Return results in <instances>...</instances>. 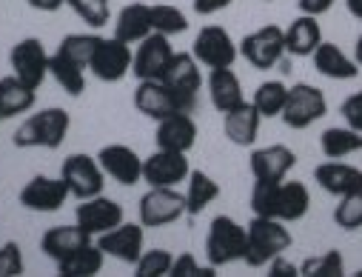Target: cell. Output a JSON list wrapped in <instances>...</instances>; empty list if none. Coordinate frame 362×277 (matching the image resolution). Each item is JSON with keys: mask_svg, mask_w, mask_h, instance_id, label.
Returning <instances> with one entry per match:
<instances>
[{"mask_svg": "<svg viewBox=\"0 0 362 277\" xmlns=\"http://www.w3.org/2000/svg\"><path fill=\"white\" fill-rule=\"evenodd\" d=\"M308 206H311V195L305 183L300 180H280V183L257 180L251 189V209L259 217H277L283 223H294L308 215Z\"/></svg>", "mask_w": 362, "mask_h": 277, "instance_id": "cell-1", "label": "cell"}, {"mask_svg": "<svg viewBox=\"0 0 362 277\" xmlns=\"http://www.w3.org/2000/svg\"><path fill=\"white\" fill-rule=\"evenodd\" d=\"M71 129V118L60 106H49L37 115H29L15 129V146L18 149H60L66 135Z\"/></svg>", "mask_w": 362, "mask_h": 277, "instance_id": "cell-2", "label": "cell"}, {"mask_svg": "<svg viewBox=\"0 0 362 277\" xmlns=\"http://www.w3.org/2000/svg\"><path fill=\"white\" fill-rule=\"evenodd\" d=\"M288 246H291V232L286 229L283 220L254 215V220L245 226V257L243 260L251 268H262L277 254H283Z\"/></svg>", "mask_w": 362, "mask_h": 277, "instance_id": "cell-3", "label": "cell"}, {"mask_svg": "<svg viewBox=\"0 0 362 277\" xmlns=\"http://www.w3.org/2000/svg\"><path fill=\"white\" fill-rule=\"evenodd\" d=\"M206 257L214 268L243 260L245 257V226H240L228 215L214 217L209 226V237H206Z\"/></svg>", "mask_w": 362, "mask_h": 277, "instance_id": "cell-4", "label": "cell"}, {"mask_svg": "<svg viewBox=\"0 0 362 277\" xmlns=\"http://www.w3.org/2000/svg\"><path fill=\"white\" fill-rule=\"evenodd\" d=\"M60 177L66 180L69 195H74L77 200H88L95 195H103V186H106V171L100 169L98 157L83 154V152H74L63 160Z\"/></svg>", "mask_w": 362, "mask_h": 277, "instance_id": "cell-5", "label": "cell"}, {"mask_svg": "<svg viewBox=\"0 0 362 277\" xmlns=\"http://www.w3.org/2000/svg\"><path fill=\"white\" fill-rule=\"evenodd\" d=\"M325 115H328V101L317 86H311V83L288 86V98H286V106L280 115L288 129H308Z\"/></svg>", "mask_w": 362, "mask_h": 277, "instance_id": "cell-6", "label": "cell"}, {"mask_svg": "<svg viewBox=\"0 0 362 277\" xmlns=\"http://www.w3.org/2000/svg\"><path fill=\"white\" fill-rule=\"evenodd\" d=\"M174 95L177 101L183 103L186 112H194L197 106V91L203 86V72H200V63L194 60V55L189 52H174V57L168 60L163 77H160Z\"/></svg>", "mask_w": 362, "mask_h": 277, "instance_id": "cell-7", "label": "cell"}, {"mask_svg": "<svg viewBox=\"0 0 362 277\" xmlns=\"http://www.w3.org/2000/svg\"><path fill=\"white\" fill-rule=\"evenodd\" d=\"M240 55L259 72L265 69H274L283 55H286V32L274 23H268V26H259L257 32L245 35L243 43H240Z\"/></svg>", "mask_w": 362, "mask_h": 277, "instance_id": "cell-8", "label": "cell"}, {"mask_svg": "<svg viewBox=\"0 0 362 277\" xmlns=\"http://www.w3.org/2000/svg\"><path fill=\"white\" fill-rule=\"evenodd\" d=\"M186 215V195H180L171 186H148L140 198V223L148 229H160L177 223Z\"/></svg>", "mask_w": 362, "mask_h": 277, "instance_id": "cell-9", "label": "cell"}, {"mask_svg": "<svg viewBox=\"0 0 362 277\" xmlns=\"http://www.w3.org/2000/svg\"><path fill=\"white\" fill-rule=\"evenodd\" d=\"M132 46L123 43L120 38H100L92 57H88V69H92V74L103 83H120L129 72H132Z\"/></svg>", "mask_w": 362, "mask_h": 277, "instance_id": "cell-10", "label": "cell"}, {"mask_svg": "<svg viewBox=\"0 0 362 277\" xmlns=\"http://www.w3.org/2000/svg\"><path fill=\"white\" fill-rule=\"evenodd\" d=\"M192 55L206 69H228L234 66L240 46L231 40V35L223 26H203L192 43Z\"/></svg>", "mask_w": 362, "mask_h": 277, "instance_id": "cell-11", "label": "cell"}, {"mask_svg": "<svg viewBox=\"0 0 362 277\" xmlns=\"http://www.w3.org/2000/svg\"><path fill=\"white\" fill-rule=\"evenodd\" d=\"M192 174L189 157L186 152H168V149H157L151 157L143 160V180L148 186H180L186 183Z\"/></svg>", "mask_w": 362, "mask_h": 277, "instance_id": "cell-12", "label": "cell"}, {"mask_svg": "<svg viewBox=\"0 0 362 277\" xmlns=\"http://www.w3.org/2000/svg\"><path fill=\"white\" fill-rule=\"evenodd\" d=\"M171 57H174V49L168 43V38L160 32H151L148 38L140 40V46L132 57V74L137 80H160Z\"/></svg>", "mask_w": 362, "mask_h": 277, "instance_id": "cell-13", "label": "cell"}, {"mask_svg": "<svg viewBox=\"0 0 362 277\" xmlns=\"http://www.w3.org/2000/svg\"><path fill=\"white\" fill-rule=\"evenodd\" d=\"M66 198H69L66 180L49 174H35L21 189V206L29 212H57L63 209Z\"/></svg>", "mask_w": 362, "mask_h": 277, "instance_id": "cell-14", "label": "cell"}, {"mask_svg": "<svg viewBox=\"0 0 362 277\" xmlns=\"http://www.w3.org/2000/svg\"><path fill=\"white\" fill-rule=\"evenodd\" d=\"M126 220V212L117 200H109L103 195H95L88 200H80L77 212H74V223L83 226L88 234H103L115 226H120Z\"/></svg>", "mask_w": 362, "mask_h": 277, "instance_id": "cell-15", "label": "cell"}, {"mask_svg": "<svg viewBox=\"0 0 362 277\" xmlns=\"http://www.w3.org/2000/svg\"><path fill=\"white\" fill-rule=\"evenodd\" d=\"M49 57L43 43L37 38H23L21 43H15L9 60H12V69H15V77H21L26 86L32 89H40V83L46 80V72H49Z\"/></svg>", "mask_w": 362, "mask_h": 277, "instance_id": "cell-16", "label": "cell"}, {"mask_svg": "<svg viewBox=\"0 0 362 277\" xmlns=\"http://www.w3.org/2000/svg\"><path fill=\"white\" fill-rule=\"evenodd\" d=\"M134 106L140 115H146L151 120H163L174 112H186L183 103L177 101V95L163 80H140L137 91H134Z\"/></svg>", "mask_w": 362, "mask_h": 277, "instance_id": "cell-17", "label": "cell"}, {"mask_svg": "<svg viewBox=\"0 0 362 277\" xmlns=\"http://www.w3.org/2000/svg\"><path fill=\"white\" fill-rule=\"evenodd\" d=\"M98 163L100 169L115 180L120 186H134V183L143 180V160L137 157L134 149L123 146V143H112V146H103L98 152Z\"/></svg>", "mask_w": 362, "mask_h": 277, "instance_id": "cell-18", "label": "cell"}, {"mask_svg": "<svg viewBox=\"0 0 362 277\" xmlns=\"http://www.w3.org/2000/svg\"><path fill=\"white\" fill-rule=\"evenodd\" d=\"M143 223L137 226V223H120V226H115V229H109V232H103V234H98V246L106 251V254H112V257H117L120 263H126V266H134L137 260H140V254H143Z\"/></svg>", "mask_w": 362, "mask_h": 277, "instance_id": "cell-19", "label": "cell"}, {"mask_svg": "<svg viewBox=\"0 0 362 277\" xmlns=\"http://www.w3.org/2000/svg\"><path fill=\"white\" fill-rule=\"evenodd\" d=\"M297 166V154L283 146H265V149H254L251 152V174L254 180H268V183H280L288 177V171Z\"/></svg>", "mask_w": 362, "mask_h": 277, "instance_id": "cell-20", "label": "cell"}, {"mask_svg": "<svg viewBox=\"0 0 362 277\" xmlns=\"http://www.w3.org/2000/svg\"><path fill=\"white\" fill-rule=\"evenodd\" d=\"M154 143L157 149H168V152H189L197 143V123L192 120V112H174L157 120Z\"/></svg>", "mask_w": 362, "mask_h": 277, "instance_id": "cell-21", "label": "cell"}, {"mask_svg": "<svg viewBox=\"0 0 362 277\" xmlns=\"http://www.w3.org/2000/svg\"><path fill=\"white\" fill-rule=\"evenodd\" d=\"M314 180L328 195L342 198V195L362 189V169L348 166V163H320L314 169Z\"/></svg>", "mask_w": 362, "mask_h": 277, "instance_id": "cell-22", "label": "cell"}, {"mask_svg": "<svg viewBox=\"0 0 362 277\" xmlns=\"http://www.w3.org/2000/svg\"><path fill=\"white\" fill-rule=\"evenodd\" d=\"M259 120H262V115L257 112V106L243 101L240 106L226 112V123H223L226 137L234 146H251L257 140V135H259Z\"/></svg>", "mask_w": 362, "mask_h": 277, "instance_id": "cell-23", "label": "cell"}, {"mask_svg": "<svg viewBox=\"0 0 362 277\" xmlns=\"http://www.w3.org/2000/svg\"><path fill=\"white\" fill-rule=\"evenodd\" d=\"M86 243H92V234H88L83 226H77V223L74 226H52L40 237V251L57 263V260L69 257L74 249H80Z\"/></svg>", "mask_w": 362, "mask_h": 277, "instance_id": "cell-24", "label": "cell"}, {"mask_svg": "<svg viewBox=\"0 0 362 277\" xmlns=\"http://www.w3.org/2000/svg\"><path fill=\"white\" fill-rule=\"evenodd\" d=\"M35 101H37V89L26 86L15 74L0 77V118H4V120L32 112Z\"/></svg>", "mask_w": 362, "mask_h": 277, "instance_id": "cell-25", "label": "cell"}, {"mask_svg": "<svg viewBox=\"0 0 362 277\" xmlns=\"http://www.w3.org/2000/svg\"><path fill=\"white\" fill-rule=\"evenodd\" d=\"M209 98H211V106L217 112H223V115L245 101L243 98V83L231 72V66L228 69H211L209 72Z\"/></svg>", "mask_w": 362, "mask_h": 277, "instance_id": "cell-26", "label": "cell"}, {"mask_svg": "<svg viewBox=\"0 0 362 277\" xmlns=\"http://www.w3.org/2000/svg\"><path fill=\"white\" fill-rule=\"evenodd\" d=\"M154 32L151 26V6L146 4H129L126 9H120L117 23H115V38H120L123 43H140L143 38H148Z\"/></svg>", "mask_w": 362, "mask_h": 277, "instance_id": "cell-27", "label": "cell"}, {"mask_svg": "<svg viewBox=\"0 0 362 277\" xmlns=\"http://www.w3.org/2000/svg\"><path fill=\"white\" fill-rule=\"evenodd\" d=\"M320 43H322V29L311 15H300L286 29V52L294 57H311Z\"/></svg>", "mask_w": 362, "mask_h": 277, "instance_id": "cell-28", "label": "cell"}, {"mask_svg": "<svg viewBox=\"0 0 362 277\" xmlns=\"http://www.w3.org/2000/svg\"><path fill=\"white\" fill-rule=\"evenodd\" d=\"M311 57H314L317 72L325 74V77H331V80H354V77L359 74L356 60H351L337 43H325V40H322Z\"/></svg>", "mask_w": 362, "mask_h": 277, "instance_id": "cell-29", "label": "cell"}, {"mask_svg": "<svg viewBox=\"0 0 362 277\" xmlns=\"http://www.w3.org/2000/svg\"><path fill=\"white\" fill-rule=\"evenodd\" d=\"M103 257L106 251L98 243H86L74 249L69 257L57 260V274L60 277H95L103 268Z\"/></svg>", "mask_w": 362, "mask_h": 277, "instance_id": "cell-30", "label": "cell"}, {"mask_svg": "<svg viewBox=\"0 0 362 277\" xmlns=\"http://www.w3.org/2000/svg\"><path fill=\"white\" fill-rule=\"evenodd\" d=\"M220 198V183L214 177H209L200 169H192L189 174V189H186V215L197 217L200 212H206V206H211Z\"/></svg>", "mask_w": 362, "mask_h": 277, "instance_id": "cell-31", "label": "cell"}, {"mask_svg": "<svg viewBox=\"0 0 362 277\" xmlns=\"http://www.w3.org/2000/svg\"><path fill=\"white\" fill-rule=\"evenodd\" d=\"M320 149L325 157L339 160L348 154H356L362 149V132L351 129V126H331L320 135Z\"/></svg>", "mask_w": 362, "mask_h": 277, "instance_id": "cell-32", "label": "cell"}, {"mask_svg": "<svg viewBox=\"0 0 362 277\" xmlns=\"http://www.w3.org/2000/svg\"><path fill=\"white\" fill-rule=\"evenodd\" d=\"M49 72H52V77L63 86V91L66 95H71V98H80L83 95V89H86V69L83 66H77V63H71L69 57H63V55H52L49 57Z\"/></svg>", "mask_w": 362, "mask_h": 277, "instance_id": "cell-33", "label": "cell"}, {"mask_svg": "<svg viewBox=\"0 0 362 277\" xmlns=\"http://www.w3.org/2000/svg\"><path fill=\"white\" fill-rule=\"evenodd\" d=\"M286 98H288V86L283 80H265L257 86L251 103L257 106V112L262 118H277V115H283Z\"/></svg>", "mask_w": 362, "mask_h": 277, "instance_id": "cell-34", "label": "cell"}, {"mask_svg": "<svg viewBox=\"0 0 362 277\" xmlns=\"http://www.w3.org/2000/svg\"><path fill=\"white\" fill-rule=\"evenodd\" d=\"M151 26L154 32L171 38V35H183L189 29V18L183 15V9H177L171 4H157L151 6Z\"/></svg>", "mask_w": 362, "mask_h": 277, "instance_id": "cell-35", "label": "cell"}, {"mask_svg": "<svg viewBox=\"0 0 362 277\" xmlns=\"http://www.w3.org/2000/svg\"><path fill=\"white\" fill-rule=\"evenodd\" d=\"M98 40H100V35H66L60 40V46H57V55H63L71 63L88 69V57H92Z\"/></svg>", "mask_w": 362, "mask_h": 277, "instance_id": "cell-36", "label": "cell"}, {"mask_svg": "<svg viewBox=\"0 0 362 277\" xmlns=\"http://www.w3.org/2000/svg\"><path fill=\"white\" fill-rule=\"evenodd\" d=\"M303 277H342L345 274V260L337 249H328L322 257H308L300 266Z\"/></svg>", "mask_w": 362, "mask_h": 277, "instance_id": "cell-37", "label": "cell"}, {"mask_svg": "<svg viewBox=\"0 0 362 277\" xmlns=\"http://www.w3.org/2000/svg\"><path fill=\"white\" fill-rule=\"evenodd\" d=\"M334 223L345 232L362 229V189L339 198V206L334 209Z\"/></svg>", "mask_w": 362, "mask_h": 277, "instance_id": "cell-38", "label": "cell"}, {"mask_svg": "<svg viewBox=\"0 0 362 277\" xmlns=\"http://www.w3.org/2000/svg\"><path fill=\"white\" fill-rule=\"evenodd\" d=\"M66 4L83 18L92 29H103L112 21V4L109 0H66Z\"/></svg>", "mask_w": 362, "mask_h": 277, "instance_id": "cell-39", "label": "cell"}, {"mask_svg": "<svg viewBox=\"0 0 362 277\" xmlns=\"http://www.w3.org/2000/svg\"><path fill=\"white\" fill-rule=\"evenodd\" d=\"M171 263H174L171 251H165V249H148L146 251L143 249L140 260L134 263V274L137 277H168Z\"/></svg>", "mask_w": 362, "mask_h": 277, "instance_id": "cell-40", "label": "cell"}, {"mask_svg": "<svg viewBox=\"0 0 362 277\" xmlns=\"http://www.w3.org/2000/svg\"><path fill=\"white\" fill-rule=\"evenodd\" d=\"M168 277H214V266H211V263H209V266H200L194 254L183 251L180 257H174Z\"/></svg>", "mask_w": 362, "mask_h": 277, "instance_id": "cell-41", "label": "cell"}, {"mask_svg": "<svg viewBox=\"0 0 362 277\" xmlns=\"http://www.w3.org/2000/svg\"><path fill=\"white\" fill-rule=\"evenodd\" d=\"M23 251L15 240H6L0 246V277H21L23 274Z\"/></svg>", "mask_w": 362, "mask_h": 277, "instance_id": "cell-42", "label": "cell"}, {"mask_svg": "<svg viewBox=\"0 0 362 277\" xmlns=\"http://www.w3.org/2000/svg\"><path fill=\"white\" fill-rule=\"evenodd\" d=\"M342 118L351 129L362 132V91H354L351 98L342 101Z\"/></svg>", "mask_w": 362, "mask_h": 277, "instance_id": "cell-43", "label": "cell"}, {"mask_svg": "<svg viewBox=\"0 0 362 277\" xmlns=\"http://www.w3.org/2000/svg\"><path fill=\"white\" fill-rule=\"evenodd\" d=\"M268 274L271 277H300V268L291 260H286L283 254H277L274 260L268 263Z\"/></svg>", "mask_w": 362, "mask_h": 277, "instance_id": "cell-44", "label": "cell"}, {"mask_svg": "<svg viewBox=\"0 0 362 277\" xmlns=\"http://www.w3.org/2000/svg\"><path fill=\"white\" fill-rule=\"evenodd\" d=\"M234 4V0H192V6H194V12L197 15H217V12H223V9H228Z\"/></svg>", "mask_w": 362, "mask_h": 277, "instance_id": "cell-45", "label": "cell"}, {"mask_svg": "<svg viewBox=\"0 0 362 277\" xmlns=\"http://www.w3.org/2000/svg\"><path fill=\"white\" fill-rule=\"evenodd\" d=\"M303 15H311V18H320L325 12H331V6L337 4V0H297Z\"/></svg>", "mask_w": 362, "mask_h": 277, "instance_id": "cell-46", "label": "cell"}, {"mask_svg": "<svg viewBox=\"0 0 362 277\" xmlns=\"http://www.w3.org/2000/svg\"><path fill=\"white\" fill-rule=\"evenodd\" d=\"M26 4L37 12H57V9L66 6V0H26Z\"/></svg>", "mask_w": 362, "mask_h": 277, "instance_id": "cell-47", "label": "cell"}, {"mask_svg": "<svg viewBox=\"0 0 362 277\" xmlns=\"http://www.w3.org/2000/svg\"><path fill=\"white\" fill-rule=\"evenodd\" d=\"M345 6L356 21H362V0H345Z\"/></svg>", "mask_w": 362, "mask_h": 277, "instance_id": "cell-48", "label": "cell"}, {"mask_svg": "<svg viewBox=\"0 0 362 277\" xmlns=\"http://www.w3.org/2000/svg\"><path fill=\"white\" fill-rule=\"evenodd\" d=\"M354 60H356V66L362 69V35L356 38V46H354Z\"/></svg>", "mask_w": 362, "mask_h": 277, "instance_id": "cell-49", "label": "cell"}, {"mask_svg": "<svg viewBox=\"0 0 362 277\" xmlns=\"http://www.w3.org/2000/svg\"><path fill=\"white\" fill-rule=\"evenodd\" d=\"M0 120H4V118H0Z\"/></svg>", "mask_w": 362, "mask_h": 277, "instance_id": "cell-50", "label": "cell"}]
</instances>
